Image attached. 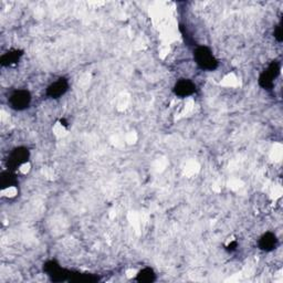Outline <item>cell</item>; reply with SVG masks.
I'll return each mask as SVG.
<instances>
[{"mask_svg":"<svg viewBox=\"0 0 283 283\" xmlns=\"http://www.w3.org/2000/svg\"><path fill=\"white\" fill-rule=\"evenodd\" d=\"M194 58L196 63L202 70L214 71L218 68L219 62L214 57L213 52L207 47H198L194 51Z\"/></svg>","mask_w":283,"mask_h":283,"instance_id":"6da1fadb","label":"cell"},{"mask_svg":"<svg viewBox=\"0 0 283 283\" xmlns=\"http://www.w3.org/2000/svg\"><path fill=\"white\" fill-rule=\"evenodd\" d=\"M44 272L47 273L52 281L56 282H62V281H69L71 276V271L62 268L59 263L55 260H50L44 263L43 266Z\"/></svg>","mask_w":283,"mask_h":283,"instance_id":"7a4b0ae2","label":"cell"},{"mask_svg":"<svg viewBox=\"0 0 283 283\" xmlns=\"http://www.w3.org/2000/svg\"><path fill=\"white\" fill-rule=\"evenodd\" d=\"M30 157V152L27 147H17L10 153L8 160H7V167L9 170L14 172L19 166L23 165L24 163H27Z\"/></svg>","mask_w":283,"mask_h":283,"instance_id":"3957f363","label":"cell"},{"mask_svg":"<svg viewBox=\"0 0 283 283\" xmlns=\"http://www.w3.org/2000/svg\"><path fill=\"white\" fill-rule=\"evenodd\" d=\"M31 103V94L27 90H17L9 97L11 109L16 111H23L29 108Z\"/></svg>","mask_w":283,"mask_h":283,"instance_id":"277c9868","label":"cell"},{"mask_svg":"<svg viewBox=\"0 0 283 283\" xmlns=\"http://www.w3.org/2000/svg\"><path fill=\"white\" fill-rule=\"evenodd\" d=\"M279 73H280L279 63L275 61L270 63L269 67L262 72L259 78L260 87L266 90L272 89L273 83H274V79L279 75Z\"/></svg>","mask_w":283,"mask_h":283,"instance_id":"5b68a950","label":"cell"},{"mask_svg":"<svg viewBox=\"0 0 283 283\" xmlns=\"http://www.w3.org/2000/svg\"><path fill=\"white\" fill-rule=\"evenodd\" d=\"M69 89V82L65 78L58 79L56 82L50 84L47 89V95L51 98H59L65 94Z\"/></svg>","mask_w":283,"mask_h":283,"instance_id":"8992f818","label":"cell"},{"mask_svg":"<svg viewBox=\"0 0 283 283\" xmlns=\"http://www.w3.org/2000/svg\"><path fill=\"white\" fill-rule=\"evenodd\" d=\"M196 89L197 88L194 82L187 80V79H182L175 84L174 93L179 97H187L193 95L196 92Z\"/></svg>","mask_w":283,"mask_h":283,"instance_id":"52a82bcc","label":"cell"},{"mask_svg":"<svg viewBox=\"0 0 283 283\" xmlns=\"http://www.w3.org/2000/svg\"><path fill=\"white\" fill-rule=\"evenodd\" d=\"M276 246H278V239H276V236L274 234L266 233L261 236L259 240V248L263 251H272Z\"/></svg>","mask_w":283,"mask_h":283,"instance_id":"ba28073f","label":"cell"},{"mask_svg":"<svg viewBox=\"0 0 283 283\" xmlns=\"http://www.w3.org/2000/svg\"><path fill=\"white\" fill-rule=\"evenodd\" d=\"M21 50H10L2 56V58H0V63H2L3 67H9V65L17 63L19 59L21 58Z\"/></svg>","mask_w":283,"mask_h":283,"instance_id":"9c48e42d","label":"cell"},{"mask_svg":"<svg viewBox=\"0 0 283 283\" xmlns=\"http://www.w3.org/2000/svg\"><path fill=\"white\" fill-rule=\"evenodd\" d=\"M18 184V179L16 175L12 173V170H6V172H3L2 175H0V185H2L3 189L9 188V187H14Z\"/></svg>","mask_w":283,"mask_h":283,"instance_id":"30bf717a","label":"cell"},{"mask_svg":"<svg viewBox=\"0 0 283 283\" xmlns=\"http://www.w3.org/2000/svg\"><path fill=\"white\" fill-rule=\"evenodd\" d=\"M156 280V274L153 269L144 268L136 275V281L141 283H152Z\"/></svg>","mask_w":283,"mask_h":283,"instance_id":"8fae6325","label":"cell"},{"mask_svg":"<svg viewBox=\"0 0 283 283\" xmlns=\"http://www.w3.org/2000/svg\"><path fill=\"white\" fill-rule=\"evenodd\" d=\"M274 38L279 42L282 41V24L281 23H279L278 25H276V28L274 30Z\"/></svg>","mask_w":283,"mask_h":283,"instance_id":"7c38bea8","label":"cell"},{"mask_svg":"<svg viewBox=\"0 0 283 283\" xmlns=\"http://www.w3.org/2000/svg\"><path fill=\"white\" fill-rule=\"evenodd\" d=\"M237 246H238V243H237V241H233V242L229 243L226 249L228 250V251L231 252V251H235V250L237 249Z\"/></svg>","mask_w":283,"mask_h":283,"instance_id":"4fadbf2b","label":"cell"}]
</instances>
